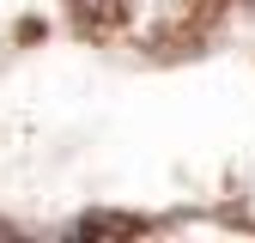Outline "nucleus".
<instances>
[{"label":"nucleus","instance_id":"1","mask_svg":"<svg viewBox=\"0 0 255 243\" xmlns=\"http://www.w3.org/2000/svg\"><path fill=\"white\" fill-rule=\"evenodd\" d=\"M79 231H128V219H110V213H91V219H79Z\"/></svg>","mask_w":255,"mask_h":243}]
</instances>
